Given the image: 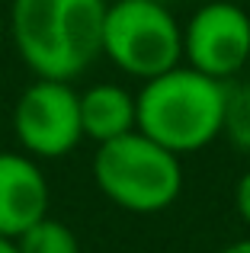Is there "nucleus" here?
<instances>
[{
    "label": "nucleus",
    "mask_w": 250,
    "mask_h": 253,
    "mask_svg": "<svg viewBox=\"0 0 250 253\" xmlns=\"http://www.w3.org/2000/svg\"><path fill=\"white\" fill-rule=\"evenodd\" d=\"M0 253H19L16 241H10V237H3V234H0Z\"/></svg>",
    "instance_id": "13"
},
{
    "label": "nucleus",
    "mask_w": 250,
    "mask_h": 253,
    "mask_svg": "<svg viewBox=\"0 0 250 253\" xmlns=\"http://www.w3.org/2000/svg\"><path fill=\"white\" fill-rule=\"evenodd\" d=\"M48 215V179L32 154L0 151V234L16 241Z\"/></svg>",
    "instance_id": "7"
},
{
    "label": "nucleus",
    "mask_w": 250,
    "mask_h": 253,
    "mask_svg": "<svg viewBox=\"0 0 250 253\" xmlns=\"http://www.w3.org/2000/svg\"><path fill=\"white\" fill-rule=\"evenodd\" d=\"M218 253H250V237H247V241H234V244H228V247H221Z\"/></svg>",
    "instance_id": "12"
},
{
    "label": "nucleus",
    "mask_w": 250,
    "mask_h": 253,
    "mask_svg": "<svg viewBox=\"0 0 250 253\" xmlns=\"http://www.w3.org/2000/svg\"><path fill=\"white\" fill-rule=\"evenodd\" d=\"M81 125L96 144L128 135L138 128V99L119 84H96L81 93Z\"/></svg>",
    "instance_id": "8"
},
{
    "label": "nucleus",
    "mask_w": 250,
    "mask_h": 253,
    "mask_svg": "<svg viewBox=\"0 0 250 253\" xmlns=\"http://www.w3.org/2000/svg\"><path fill=\"white\" fill-rule=\"evenodd\" d=\"M93 179L113 205L135 215H154L180 199L183 164L180 154L135 128L96 148Z\"/></svg>",
    "instance_id": "3"
},
{
    "label": "nucleus",
    "mask_w": 250,
    "mask_h": 253,
    "mask_svg": "<svg viewBox=\"0 0 250 253\" xmlns=\"http://www.w3.org/2000/svg\"><path fill=\"white\" fill-rule=\"evenodd\" d=\"M135 99L138 131L173 154H193L221 135L228 81L176 64L173 71L144 81Z\"/></svg>",
    "instance_id": "2"
},
{
    "label": "nucleus",
    "mask_w": 250,
    "mask_h": 253,
    "mask_svg": "<svg viewBox=\"0 0 250 253\" xmlns=\"http://www.w3.org/2000/svg\"><path fill=\"white\" fill-rule=\"evenodd\" d=\"M221 135L238 148L241 154H250V81L228 86V103H225V125Z\"/></svg>",
    "instance_id": "10"
},
{
    "label": "nucleus",
    "mask_w": 250,
    "mask_h": 253,
    "mask_svg": "<svg viewBox=\"0 0 250 253\" xmlns=\"http://www.w3.org/2000/svg\"><path fill=\"white\" fill-rule=\"evenodd\" d=\"M13 131L26 154L55 161L81 144V93L71 90V81L36 77L23 90L13 109Z\"/></svg>",
    "instance_id": "5"
},
{
    "label": "nucleus",
    "mask_w": 250,
    "mask_h": 253,
    "mask_svg": "<svg viewBox=\"0 0 250 253\" xmlns=\"http://www.w3.org/2000/svg\"><path fill=\"white\" fill-rule=\"evenodd\" d=\"M183 58L189 68L231 81L250 61V16L234 0H202L183 29Z\"/></svg>",
    "instance_id": "6"
},
{
    "label": "nucleus",
    "mask_w": 250,
    "mask_h": 253,
    "mask_svg": "<svg viewBox=\"0 0 250 253\" xmlns=\"http://www.w3.org/2000/svg\"><path fill=\"white\" fill-rule=\"evenodd\" d=\"M103 55L125 74L151 81L183 58V29L161 0H116L106 6Z\"/></svg>",
    "instance_id": "4"
},
{
    "label": "nucleus",
    "mask_w": 250,
    "mask_h": 253,
    "mask_svg": "<svg viewBox=\"0 0 250 253\" xmlns=\"http://www.w3.org/2000/svg\"><path fill=\"white\" fill-rule=\"evenodd\" d=\"M16 247L19 253H81V241L64 221L45 215L16 237Z\"/></svg>",
    "instance_id": "9"
},
{
    "label": "nucleus",
    "mask_w": 250,
    "mask_h": 253,
    "mask_svg": "<svg viewBox=\"0 0 250 253\" xmlns=\"http://www.w3.org/2000/svg\"><path fill=\"white\" fill-rule=\"evenodd\" d=\"M106 0H13L10 36L36 77L74 81L103 55Z\"/></svg>",
    "instance_id": "1"
},
{
    "label": "nucleus",
    "mask_w": 250,
    "mask_h": 253,
    "mask_svg": "<svg viewBox=\"0 0 250 253\" xmlns=\"http://www.w3.org/2000/svg\"><path fill=\"white\" fill-rule=\"evenodd\" d=\"M234 205H238V215L244 218V224H250V170L238 179V189H234Z\"/></svg>",
    "instance_id": "11"
},
{
    "label": "nucleus",
    "mask_w": 250,
    "mask_h": 253,
    "mask_svg": "<svg viewBox=\"0 0 250 253\" xmlns=\"http://www.w3.org/2000/svg\"><path fill=\"white\" fill-rule=\"evenodd\" d=\"M0 39H3V19H0Z\"/></svg>",
    "instance_id": "14"
}]
</instances>
